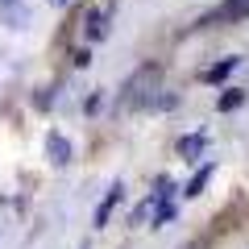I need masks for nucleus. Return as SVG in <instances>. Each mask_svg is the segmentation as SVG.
I'll use <instances>...</instances> for the list:
<instances>
[{
    "label": "nucleus",
    "instance_id": "nucleus-1",
    "mask_svg": "<svg viewBox=\"0 0 249 249\" xmlns=\"http://www.w3.org/2000/svg\"><path fill=\"white\" fill-rule=\"evenodd\" d=\"M158 79H162L158 67H142L133 79L124 83L121 104H124V108H154V104H158Z\"/></svg>",
    "mask_w": 249,
    "mask_h": 249
},
{
    "label": "nucleus",
    "instance_id": "nucleus-2",
    "mask_svg": "<svg viewBox=\"0 0 249 249\" xmlns=\"http://www.w3.org/2000/svg\"><path fill=\"white\" fill-rule=\"evenodd\" d=\"M245 17H249V0H220L199 25H237V21H245Z\"/></svg>",
    "mask_w": 249,
    "mask_h": 249
},
{
    "label": "nucleus",
    "instance_id": "nucleus-3",
    "mask_svg": "<svg viewBox=\"0 0 249 249\" xmlns=\"http://www.w3.org/2000/svg\"><path fill=\"white\" fill-rule=\"evenodd\" d=\"M71 142H67V137H62V133H46V158H50L54 162V166H71Z\"/></svg>",
    "mask_w": 249,
    "mask_h": 249
},
{
    "label": "nucleus",
    "instance_id": "nucleus-4",
    "mask_svg": "<svg viewBox=\"0 0 249 249\" xmlns=\"http://www.w3.org/2000/svg\"><path fill=\"white\" fill-rule=\"evenodd\" d=\"M204 150H208V133L178 137V158H183V162H199V158H204Z\"/></svg>",
    "mask_w": 249,
    "mask_h": 249
},
{
    "label": "nucleus",
    "instance_id": "nucleus-5",
    "mask_svg": "<svg viewBox=\"0 0 249 249\" xmlns=\"http://www.w3.org/2000/svg\"><path fill=\"white\" fill-rule=\"evenodd\" d=\"M121 199H124V187L112 183V187H108V196L100 199V208H96V229H104V224L112 220V212H116V204H121Z\"/></svg>",
    "mask_w": 249,
    "mask_h": 249
},
{
    "label": "nucleus",
    "instance_id": "nucleus-6",
    "mask_svg": "<svg viewBox=\"0 0 249 249\" xmlns=\"http://www.w3.org/2000/svg\"><path fill=\"white\" fill-rule=\"evenodd\" d=\"M108 17H112V4H108V9L88 13V37H91V42H100V37L108 34Z\"/></svg>",
    "mask_w": 249,
    "mask_h": 249
},
{
    "label": "nucleus",
    "instance_id": "nucleus-7",
    "mask_svg": "<svg viewBox=\"0 0 249 249\" xmlns=\"http://www.w3.org/2000/svg\"><path fill=\"white\" fill-rule=\"evenodd\" d=\"M237 67H241V58H220L216 67H208V71L199 75V79H204V83H220V79H229V75L237 71Z\"/></svg>",
    "mask_w": 249,
    "mask_h": 249
},
{
    "label": "nucleus",
    "instance_id": "nucleus-8",
    "mask_svg": "<svg viewBox=\"0 0 249 249\" xmlns=\"http://www.w3.org/2000/svg\"><path fill=\"white\" fill-rule=\"evenodd\" d=\"M212 175H216V162L199 166L196 175H191V183H187V191H183V196H191V199H196V196H204V187H208V178H212Z\"/></svg>",
    "mask_w": 249,
    "mask_h": 249
},
{
    "label": "nucleus",
    "instance_id": "nucleus-9",
    "mask_svg": "<svg viewBox=\"0 0 249 249\" xmlns=\"http://www.w3.org/2000/svg\"><path fill=\"white\" fill-rule=\"evenodd\" d=\"M245 100H249V91H241V88H229L220 100H216V108H220V112H232V108H241Z\"/></svg>",
    "mask_w": 249,
    "mask_h": 249
},
{
    "label": "nucleus",
    "instance_id": "nucleus-10",
    "mask_svg": "<svg viewBox=\"0 0 249 249\" xmlns=\"http://www.w3.org/2000/svg\"><path fill=\"white\" fill-rule=\"evenodd\" d=\"M54 4H71V0H54Z\"/></svg>",
    "mask_w": 249,
    "mask_h": 249
},
{
    "label": "nucleus",
    "instance_id": "nucleus-11",
    "mask_svg": "<svg viewBox=\"0 0 249 249\" xmlns=\"http://www.w3.org/2000/svg\"><path fill=\"white\" fill-rule=\"evenodd\" d=\"M0 4H9V0H0Z\"/></svg>",
    "mask_w": 249,
    "mask_h": 249
}]
</instances>
